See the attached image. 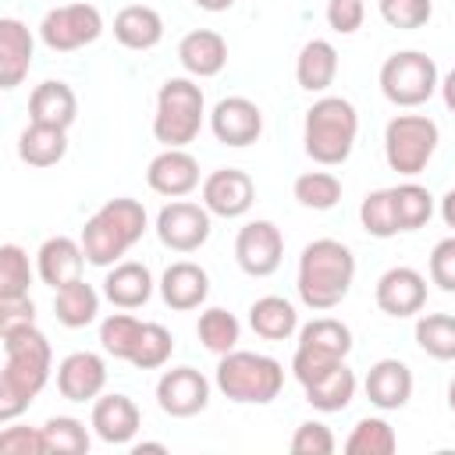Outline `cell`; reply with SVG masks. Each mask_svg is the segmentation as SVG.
Wrapping results in <instances>:
<instances>
[{
    "instance_id": "cell-23",
    "label": "cell",
    "mask_w": 455,
    "mask_h": 455,
    "mask_svg": "<svg viewBox=\"0 0 455 455\" xmlns=\"http://www.w3.org/2000/svg\"><path fill=\"white\" fill-rule=\"evenodd\" d=\"M32 32L18 18H0V89H14L25 82L32 68Z\"/></svg>"
},
{
    "instance_id": "cell-7",
    "label": "cell",
    "mask_w": 455,
    "mask_h": 455,
    "mask_svg": "<svg viewBox=\"0 0 455 455\" xmlns=\"http://www.w3.org/2000/svg\"><path fill=\"white\" fill-rule=\"evenodd\" d=\"M348 352H352V331L334 316H316L306 327H299L291 373L306 387V384L320 380L323 373H331L338 363H345Z\"/></svg>"
},
{
    "instance_id": "cell-4",
    "label": "cell",
    "mask_w": 455,
    "mask_h": 455,
    "mask_svg": "<svg viewBox=\"0 0 455 455\" xmlns=\"http://www.w3.org/2000/svg\"><path fill=\"white\" fill-rule=\"evenodd\" d=\"M359 135V114L345 96H320L306 110L302 124V149L320 167H338L352 156Z\"/></svg>"
},
{
    "instance_id": "cell-33",
    "label": "cell",
    "mask_w": 455,
    "mask_h": 455,
    "mask_svg": "<svg viewBox=\"0 0 455 455\" xmlns=\"http://www.w3.org/2000/svg\"><path fill=\"white\" fill-rule=\"evenodd\" d=\"M391 203H395L398 231H419L434 217V196H430V188H423L412 178L391 188Z\"/></svg>"
},
{
    "instance_id": "cell-20",
    "label": "cell",
    "mask_w": 455,
    "mask_h": 455,
    "mask_svg": "<svg viewBox=\"0 0 455 455\" xmlns=\"http://www.w3.org/2000/svg\"><path fill=\"white\" fill-rule=\"evenodd\" d=\"M206 295H210V274L192 259L171 263L160 277V299L178 313L199 309L206 302Z\"/></svg>"
},
{
    "instance_id": "cell-28",
    "label": "cell",
    "mask_w": 455,
    "mask_h": 455,
    "mask_svg": "<svg viewBox=\"0 0 455 455\" xmlns=\"http://www.w3.org/2000/svg\"><path fill=\"white\" fill-rule=\"evenodd\" d=\"M338 78V50L327 39H309L295 57V82L306 92H327Z\"/></svg>"
},
{
    "instance_id": "cell-5",
    "label": "cell",
    "mask_w": 455,
    "mask_h": 455,
    "mask_svg": "<svg viewBox=\"0 0 455 455\" xmlns=\"http://www.w3.org/2000/svg\"><path fill=\"white\" fill-rule=\"evenodd\" d=\"M217 387L224 398L242 402V405H267L281 395L284 387V366L274 355L263 352H245L231 348L217 363Z\"/></svg>"
},
{
    "instance_id": "cell-3",
    "label": "cell",
    "mask_w": 455,
    "mask_h": 455,
    "mask_svg": "<svg viewBox=\"0 0 455 455\" xmlns=\"http://www.w3.org/2000/svg\"><path fill=\"white\" fill-rule=\"evenodd\" d=\"M149 220H146V206L132 196H117L107 199L82 228V249L85 259L92 267H114L121 263V256L146 235Z\"/></svg>"
},
{
    "instance_id": "cell-30",
    "label": "cell",
    "mask_w": 455,
    "mask_h": 455,
    "mask_svg": "<svg viewBox=\"0 0 455 455\" xmlns=\"http://www.w3.org/2000/svg\"><path fill=\"white\" fill-rule=\"evenodd\" d=\"M249 327L267 341H288L299 331V313L281 295H263L249 306Z\"/></svg>"
},
{
    "instance_id": "cell-31",
    "label": "cell",
    "mask_w": 455,
    "mask_h": 455,
    "mask_svg": "<svg viewBox=\"0 0 455 455\" xmlns=\"http://www.w3.org/2000/svg\"><path fill=\"white\" fill-rule=\"evenodd\" d=\"M302 391H306V402H309L316 412H341V409H348V402L355 398V373H352L345 363H338L331 373H323L320 380L306 384Z\"/></svg>"
},
{
    "instance_id": "cell-12",
    "label": "cell",
    "mask_w": 455,
    "mask_h": 455,
    "mask_svg": "<svg viewBox=\"0 0 455 455\" xmlns=\"http://www.w3.org/2000/svg\"><path fill=\"white\" fill-rule=\"evenodd\" d=\"M235 259L249 277H270L284 259V235L274 220H249L235 235Z\"/></svg>"
},
{
    "instance_id": "cell-13",
    "label": "cell",
    "mask_w": 455,
    "mask_h": 455,
    "mask_svg": "<svg viewBox=\"0 0 455 455\" xmlns=\"http://www.w3.org/2000/svg\"><path fill=\"white\" fill-rule=\"evenodd\" d=\"M252 203H256V181L245 171L220 167L203 178V206L213 217H224V220L245 217L252 210Z\"/></svg>"
},
{
    "instance_id": "cell-27",
    "label": "cell",
    "mask_w": 455,
    "mask_h": 455,
    "mask_svg": "<svg viewBox=\"0 0 455 455\" xmlns=\"http://www.w3.org/2000/svg\"><path fill=\"white\" fill-rule=\"evenodd\" d=\"M114 39L124 46V50H153L160 39H164V18L160 11L146 7V4H132V7H121L114 14Z\"/></svg>"
},
{
    "instance_id": "cell-32",
    "label": "cell",
    "mask_w": 455,
    "mask_h": 455,
    "mask_svg": "<svg viewBox=\"0 0 455 455\" xmlns=\"http://www.w3.org/2000/svg\"><path fill=\"white\" fill-rule=\"evenodd\" d=\"M53 313H57V320L64 327H85L100 313V295H96L92 284H85L78 277V281H71V284L53 291Z\"/></svg>"
},
{
    "instance_id": "cell-9",
    "label": "cell",
    "mask_w": 455,
    "mask_h": 455,
    "mask_svg": "<svg viewBox=\"0 0 455 455\" xmlns=\"http://www.w3.org/2000/svg\"><path fill=\"white\" fill-rule=\"evenodd\" d=\"M441 89L437 64L423 50H398L380 64V92L395 107H419Z\"/></svg>"
},
{
    "instance_id": "cell-41",
    "label": "cell",
    "mask_w": 455,
    "mask_h": 455,
    "mask_svg": "<svg viewBox=\"0 0 455 455\" xmlns=\"http://www.w3.org/2000/svg\"><path fill=\"white\" fill-rule=\"evenodd\" d=\"M359 220H363V231L373 235V238H395L398 235V217H395L391 188H373L359 206Z\"/></svg>"
},
{
    "instance_id": "cell-8",
    "label": "cell",
    "mask_w": 455,
    "mask_h": 455,
    "mask_svg": "<svg viewBox=\"0 0 455 455\" xmlns=\"http://www.w3.org/2000/svg\"><path fill=\"white\" fill-rule=\"evenodd\" d=\"M437 142L441 132L427 114H398L384 128V160L402 178H416L434 160Z\"/></svg>"
},
{
    "instance_id": "cell-46",
    "label": "cell",
    "mask_w": 455,
    "mask_h": 455,
    "mask_svg": "<svg viewBox=\"0 0 455 455\" xmlns=\"http://www.w3.org/2000/svg\"><path fill=\"white\" fill-rule=\"evenodd\" d=\"M430 281L441 291H455V235L441 238L430 249Z\"/></svg>"
},
{
    "instance_id": "cell-18",
    "label": "cell",
    "mask_w": 455,
    "mask_h": 455,
    "mask_svg": "<svg viewBox=\"0 0 455 455\" xmlns=\"http://www.w3.org/2000/svg\"><path fill=\"white\" fill-rule=\"evenodd\" d=\"M107 387V363L96 352H71L57 366V391L68 402H96Z\"/></svg>"
},
{
    "instance_id": "cell-34",
    "label": "cell",
    "mask_w": 455,
    "mask_h": 455,
    "mask_svg": "<svg viewBox=\"0 0 455 455\" xmlns=\"http://www.w3.org/2000/svg\"><path fill=\"white\" fill-rule=\"evenodd\" d=\"M196 334L203 341V348H210L213 355H228L231 348H238V338H242V323L235 313L220 309V306H210L199 313V323H196Z\"/></svg>"
},
{
    "instance_id": "cell-53",
    "label": "cell",
    "mask_w": 455,
    "mask_h": 455,
    "mask_svg": "<svg viewBox=\"0 0 455 455\" xmlns=\"http://www.w3.org/2000/svg\"><path fill=\"white\" fill-rule=\"evenodd\" d=\"M448 409L455 412V377H451V384H448Z\"/></svg>"
},
{
    "instance_id": "cell-6",
    "label": "cell",
    "mask_w": 455,
    "mask_h": 455,
    "mask_svg": "<svg viewBox=\"0 0 455 455\" xmlns=\"http://www.w3.org/2000/svg\"><path fill=\"white\" fill-rule=\"evenodd\" d=\"M206 100L203 89L192 78H167L156 92V114H153V135L164 142V149H185L196 142L203 128Z\"/></svg>"
},
{
    "instance_id": "cell-51",
    "label": "cell",
    "mask_w": 455,
    "mask_h": 455,
    "mask_svg": "<svg viewBox=\"0 0 455 455\" xmlns=\"http://www.w3.org/2000/svg\"><path fill=\"white\" fill-rule=\"evenodd\" d=\"M199 11H210V14H220V11H228L235 0H192Z\"/></svg>"
},
{
    "instance_id": "cell-17",
    "label": "cell",
    "mask_w": 455,
    "mask_h": 455,
    "mask_svg": "<svg viewBox=\"0 0 455 455\" xmlns=\"http://www.w3.org/2000/svg\"><path fill=\"white\" fill-rule=\"evenodd\" d=\"M146 181L156 196L181 199L199 188V160L188 149H160L146 167Z\"/></svg>"
},
{
    "instance_id": "cell-52",
    "label": "cell",
    "mask_w": 455,
    "mask_h": 455,
    "mask_svg": "<svg viewBox=\"0 0 455 455\" xmlns=\"http://www.w3.org/2000/svg\"><path fill=\"white\" fill-rule=\"evenodd\" d=\"M132 451H135V455H142V451H167V448H164L160 441H142V444H135Z\"/></svg>"
},
{
    "instance_id": "cell-26",
    "label": "cell",
    "mask_w": 455,
    "mask_h": 455,
    "mask_svg": "<svg viewBox=\"0 0 455 455\" xmlns=\"http://www.w3.org/2000/svg\"><path fill=\"white\" fill-rule=\"evenodd\" d=\"M78 117V96L68 82H39L28 96V121L39 124H57V128H71Z\"/></svg>"
},
{
    "instance_id": "cell-16",
    "label": "cell",
    "mask_w": 455,
    "mask_h": 455,
    "mask_svg": "<svg viewBox=\"0 0 455 455\" xmlns=\"http://www.w3.org/2000/svg\"><path fill=\"white\" fill-rule=\"evenodd\" d=\"M373 299H377L380 313H387L395 320L416 316L427 306V277L412 267H391L377 277Z\"/></svg>"
},
{
    "instance_id": "cell-47",
    "label": "cell",
    "mask_w": 455,
    "mask_h": 455,
    "mask_svg": "<svg viewBox=\"0 0 455 455\" xmlns=\"http://www.w3.org/2000/svg\"><path fill=\"white\" fill-rule=\"evenodd\" d=\"M366 18V4L363 0H327V25L338 36H352L363 28Z\"/></svg>"
},
{
    "instance_id": "cell-15",
    "label": "cell",
    "mask_w": 455,
    "mask_h": 455,
    "mask_svg": "<svg viewBox=\"0 0 455 455\" xmlns=\"http://www.w3.org/2000/svg\"><path fill=\"white\" fill-rule=\"evenodd\" d=\"M210 132L224 146H252L263 135V110L249 96H224L210 110Z\"/></svg>"
},
{
    "instance_id": "cell-14",
    "label": "cell",
    "mask_w": 455,
    "mask_h": 455,
    "mask_svg": "<svg viewBox=\"0 0 455 455\" xmlns=\"http://www.w3.org/2000/svg\"><path fill=\"white\" fill-rule=\"evenodd\" d=\"M206 402H210V380L196 366H174L156 380V405L174 419H188L203 412Z\"/></svg>"
},
{
    "instance_id": "cell-40",
    "label": "cell",
    "mask_w": 455,
    "mask_h": 455,
    "mask_svg": "<svg viewBox=\"0 0 455 455\" xmlns=\"http://www.w3.org/2000/svg\"><path fill=\"white\" fill-rule=\"evenodd\" d=\"M28 284H32L28 252L14 242L0 245V299H21L28 295Z\"/></svg>"
},
{
    "instance_id": "cell-38",
    "label": "cell",
    "mask_w": 455,
    "mask_h": 455,
    "mask_svg": "<svg viewBox=\"0 0 455 455\" xmlns=\"http://www.w3.org/2000/svg\"><path fill=\"white\" fill-rule=\"evenodd\" d=\"M142 320H135L132 313H110L103 323H100V345H103V352L107 355H114V359H132V352H135V345H139V338H142Z\"/></svg>"
},
{
    "instance_id": "cell-24",
    "label": "cell",
    "mask_w": 455,
    "mask_h": 455,
    "mask_svg": "<svg viewBox=\"0 0 455 455\" xmlns=\"http://www.w3.org/2000/svg\"><path fill=\"white\" fill-rule=\"evenodd\" d=\"M366 398L391 412V409H402L409 398H412V370L402 363V359H377L366 373Z\"/></svg>"
},
{
    "instance_id": "cell-42",
    "label": "cell",
    "mask_w": 455,
    "mask_h": 455,
    "mask_svg": "<svg viewBox=\"0 0 455 455\" xmlns=\"http://www.w3.org/2000/svg\"><path fill=\"white\" fill-rule=\"evenodd\" d=\"M171 352H174L171 331L164 323H146L142 327V338H139V345H135V352H132L128 363L139 366V370H160L171 359Z\"/></svg>"
},
{
    "instance_id": "cell-50",
    "label": "cell",
    "mask_w": 455,
    "mask_h": 455,
    "mask_svg": "<svg viewBox=\"0 0 455 455\" xmlns=\"http://www.w3.org/2000/svg\"><path fill=\"white\" fill-rule=\"evenodd\" d=\"M441 96H444V107L455 114V68H451V71L441 78Z\"/></svg>"
},
{
    "instance_id": "cell-10",
    "label": "cell",
    "mask_w": 455,
    "mask_h": 455,
    "mask_svg": "<svg viewBox=\"0 0 455 455\" xmlns=\"http://www.w3.org/2000/svg\"><path fill=\"white\" fill-rule=\"evenodd\" d=\"M103 36V14L92 4H60L50 7L39 21V39L57 50V53H71L82 50L89 43H96Z\"/></svg>"
},
{
    "instance_id": "cell-36",
    "label": "cell",
    "mask_w": 455,
    "mask_h": 455,
    "mask_svg": "<svg viewBox=\"0 0 455 455\" xmlns=\"http://www.w3.org/2000/svg\"><path fill=\"white\" fill-rule=\"evenodd\" d=\"M398 448L395 427L380 416H366L352 427V434L345 437V451L348 455H391Z\"/></svg>"
},
{
    "instance_id": "cell-2",
    "label": "cell",
    "mask_w": 455,
    "mask_h": 455,
    "mask_svg": "<svg viewBox=\"0 0 455 455\" xmlns=\"http://www.w3.org/2000/svg\"><path fill=\"white\" fill-rule=\"evenodd\" d=\"M352 281H355V256L345 242L316 238L302 249L299 277H295L302 306H309L316 313H327L352 291Z\"/></svg>"
},
{
    "instance_id": "cell-25",
    "label": "cell",
    "mask_w": 455,
    "mask_h": 455,
    "mask_svg": "<svg viewBox=\"0 0 455 455\" xmlns=\"http://www.w3.org/2000/svg\"><path fill=\"white\" fill-rule=\"evenodd\" d=\"M103 295L110 306L117 309H139L149 302L153 295V274L146 263H135V259H121L107 270L103 277Z\"/></svg>"
},
{
    "instance_id": "cell-35",
    "label": "cell",
    "mask_w": 455,
    "mask_h": 455,
    "mask_svg": "<svg viewBox=\"0 0 455 455\" xmlns=\"http://www.w3.org/2000/svg\"><path fill=\"white\" fill-rule=\"evenodd\" d=\"M416 345L441 363L455 359V316L451 313H427L416 320Z\"/></svg>"
},
{
    "instance_id": "cell-49",
    "label": "cell",
    "mask_w": 455,
    "mask_h": 455,
    "mask_svg": "<svg viewBox=\"0 0 455 455\" xmlns=\"http://www.w3.org/2000/svg\"><path fill=\"white\" fill-rule=\"evenodd\" d=\"M441 220L455 231V188H448V192L441 196Z\"/></svg>"
},
{
    "instance_id": "cell-43",
    "label": "cell",
    "mask_w": 455,
    "mask_h": 455,
    "mask_svg": "<svg viewBox=\"0 0 455 455\" xmlns=\"http://www.w3.org/2000/svg\"><path fill=\"white\" fill-rule=\"evenodd\" d=\"M377 11L391 28L412 32V28H423L430 21L434 4L430 0H377Z\"/></svg>"
},
{
    "instance_id": "cell-21",
    "label": "cell",
    "mask_w": 455,
    "mask_h": 455,
    "mask_svg": "<svg viewBox=\"0 0 455 455\" xmlns=\"http://www.w3.org/2000/svg\"><path fill=\"white\" fill-rule=\"evenodd\" d=\"M142 412L128 395H100L92 402V430L107 444H128L139 434Z\"/></svg>"
},
{
    "instance_id": "cell-48",
    "label": "cell",
    "mask_w": 455,
    "mask_h": 455,
    "mask_svg": "<svg viewBox=\"0 0 455 455\" xmlns=\"http://www.w3.org/2000/svg\"><path fill=\"white\" fill-rule=\"evenodd\" d=\"M25 323H36V306L28 295L21 299H0V331H11V327H25Z\"/></svg>"
},
{
    "instance_id": "cell-1",
    "label": "cell",
    "mask_w": 455,
    "mask_h": 455,
    "mask_svg": "<svg viewBox=\"0 0 455 455\" xmlns=\"http://www.w3.org/2000/svg\"><path fill=\"white\" fill-rule=\"evenodd\" d=\"M4 345V370H0V423L18 419L36 395L46 387L53 370V352L46 334L36 323L0 331Z\"/></svg>"
},
{
    "instance_id": "cell-22",
    "label": "cell",
    "mask_w": 455,
    "mask_h": 455,
    "mask_svg": "<svg viewBox=\"0 0 455 455\" xmlns=\"http://www.w3.org/2000/svg\"><path fill=\"white\" fill-rule=\"evenodd\" d=\"M178 60L192 78H213L228 64V39L213 28H192L178 43Z\"/></svg>"
},
{
    "instance_id": "cell-44",
    "label": "cell",
    "mask_w": 455,
    "mask_h": 455,
    "mask_svg": "<svg viewBox=\"0 0 455 455\" xmlns=\"http://www.w3.org/2000/svg\"><path fill=\"white\" fill-rule=\"evenodd\" d=\"M288 448H291L295 455H331V451L338 448V441H334L331 427H323V423H316V419H306V423L295 427Z\"/></svg>"
},
{
    "instance_id": "cell-37",
    "label": "cell",
    "mask_w": 455,
    "mask_h": 455,
    "mask_svg": "<svg viewBox=\"0 0 455 455\" xmlns=\"http://www.w3.org/2000/svg\"><path fill=\"white\" fill-rule=\"evenodd\" d=\"M299 206L306 210H334L341 203V181L331 171H306L291 185Z\"/></svg>"
},
{
    "instance_id": "cell-29",
    "label": "cell",
    "mask_w": 455,
    "mask_h": 455,
    "mask_svg": "<svg viewBox=\"0 0 455 455\" xmlns=\"http://www.w3.org/2000/svg\"><path fill=\"white\" fill-rule=\"evenodd\" d=\"M64 153H68V128H57V124L28 121V128L18 139V156L28 167H53L64 160Z\"/></svg>"
},
{
    "instance_id": "cell-45",
    "label": "cell",
    "mask_w": 455,
    "mask_h": 455,
    "mask_svg": "<svg viewBox=\"0 0 455 455\" xmlns=\"http://www.w3.org/2000/svg\"><path fill=\"white\" fill-rule=\"evenodd\" d=\"M0 451L4 455H46L43 427H4L0 430Z\"/></svg>"
},
{
    "instance_id": "cell-11",
    "label": "cell",
    "mask_w": 455,
    "mask_h": 455,
    "mask_svg": "<svg viewBox=\"0 0 455 455\" xmlns=\"http://www.w3.org/2000/svg\"><path fill=\"white\" fill-rule=\"evenodd\" d=\"M210 210L203 203H188V199H171L167 206H160L156 213V238L160 245H167L171 252H196L206 245L210 238Z\"/></svg>"
},
{
    "instance_id": "cell-39",
    "label": "cell",
    "mask_w": 455,
    "mask_h": 455,
    "mask_svg": "<svg viewBox=\"0 0 455 455\" xmlns=\"http://www.w3.org/2000/svg\"><path fill=\"white\" fill-rule=\"evenodd\" d=\"M46 455H85L89 451V430L75 416H50L43 423Z\"/></svg>"
},
{
    "instance_id": "cell-19",
    "label": "cell",
    "mask_w": 455,
    "mask_h": 455,
    "mask_svg": "<svg viewBox=\"0 0 455 455\" xmlns=\"http://www.w3.org/2000/svg\"><path fill=\"white\" fill-rule=\"evenodd\" d=\"M85 263H89V259H85L82 242H75V238H68V235L46 238V242L39 245V252H36V270H39L43 284H50L53 291L64 288V284H71V281H78Z\"/></svg>"
}]
</instances>
